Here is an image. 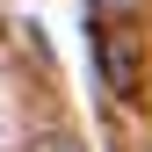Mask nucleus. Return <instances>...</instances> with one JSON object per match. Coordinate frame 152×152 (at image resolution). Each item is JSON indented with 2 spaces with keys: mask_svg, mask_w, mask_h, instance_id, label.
Wrapping results in <instances>:
<instances>
[{
  "mask_svg": "<svg viewBox=\"0 0 152 152\" xmlns=\"http://www.w3.org/2000/svg\"><path fill=\"white\" fill-rule=\"evenodd\" d=\"M87 7H102V15H130L138 0H87Z\"/></svg>",
  "mask_w": 152,
  "mask_h": 152,
  "instance_id": "f03ea898",
  "label": "nucleus"
},
{
  "mask_svg": "<svg viewBox=\"0 0 152 152\" xmlns=\"http://www.w3.org/2000/svg\"><path fill=\"white\" fill-rule=\"evenodd\" d=\"M94 72H102V87L116 94V102H138L145 94V51L130 29H94Z\"/></svg>",
  "mask_w": 152,
  "mask_h": 152,
  "instance_id": "f257e3e1",
  "label": "nucleus"
},
{
  "mask_svg": "<svg viewBox=\"0 0 152 152\" xmlns=\"http://www.w3.org/2000/svg\"><path fill=\"white\" fill-rule=\"evenodd\" d=\"M44 152H80V145H65V138H51V145H44Z\"/></svg>",
  "mask_w": 152,
  "mask_h": 152,
  "instance_id": "7ed1b4c3",
  "label": "nucleus"
}]
</instances>
